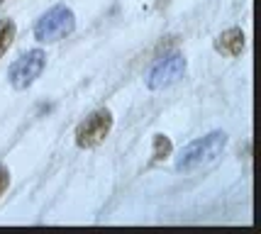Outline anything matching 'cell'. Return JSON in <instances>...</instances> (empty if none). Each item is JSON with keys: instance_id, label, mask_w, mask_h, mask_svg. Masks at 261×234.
I'll use <instances>...</instances> for the list:
<instances>
[{"instance_id": "2", "label": "cell", "mask_w": 261, "mask_h": 234, "mask_svg": "<svg viewBox=\"0 0 261 234\" xmlns=\"http://www.w3.org/2000/svg\"><path fill=\"white\" fill-rule=\"evenodd\" d=\"M76 30V15L66 5H57L46 10L37 22H34V39L39 42H59Z\"/></svg>"}, {"instance_id": "6", "label": "cell", "mask_w": 261, "mask_h": 234, "mask_svg": "<svg viewBox=\"0 0 261 234\" xmlns=\"http://www.w3.org/2000/svg\"><path fill=\"white\" fill-rule=\"evenodd\" d=\"M244 44H247L244 32L239 27H229L215 39V51L222 56H229V59H237L244 51Z\"/></svg>"}, {"instance_id": "7", "label": "cell", "mask_w": 261, "mask_h": 234, "mask_svg": "<svg viewBox=\"0 0 261 234\" xmlns=\"http://www.w3.org/2000/svg\"><path fill=\"white\" fill-rule=\"evenodd\" d=\"M154 151H151V161L156 164V161H164L166 156H171V139L166 137V134H154Z\"/></svg>"}, {"instance_id": "5", "label": "cell", "mask_w": 261, "mask_h": 234, "mask_svg": "<svg viewBox=\"0 0 261 234\" xmlns=\"http://www.w3.org/2000/svg\"><path fill=\"white\" fill-rule=\"evenodd\" d=\"M183 73H186V59H183V54L164 56V59H159V61L154 64V68L149 71L147 88L149 90L169 88V86H173V83H176Z\"/></svg>"}, {"instance_id": "3", "label": "cell", "mask_w": 261, "mask_h": 234, "mask_svg": "<svg viewBox=\"0 0 261 234\" xmlns=\"http://www.w3.org/2000/svg\"><path fill=\"white\" fill-rule=\"evenodd\" d=\"M110 129H113V112L105 110V108L95 110L76 127V146L79 149H95L98 144L105 142Z\"/></svg>"}, {"instance_id": "8", "label": "cell", "mask_w": 261, "mask_h": 234, "mask_svg": "<svg viewBox=\"0 0 261 234\" xmlns=\"http://www.w3.org/2000/svg\"><path fill=\"white\" fill-rule=\"evenodd\" d=\"M15 32H17V27H15L12 20H0V59L10 49L12 39H15Z\"/></svg>"}, {"instance_id": "4", "label": "cell", "mask_w": 261, "mask_h": 234, "mask_svg": "<svg viewBox=\"0 0 261 234\" xmlns=\"http://www.w3.org/2000/svg\"><path fill=\"white\" fill-rule=\"evenodd\" d=\"M46 66V54L42 49H32L22 54L8 71V78H10V86L15 90H24L30 88L37 78L42 76V71Z\"/></svg>"}, {"instance_id": "9", "label": "cell", "mask_w": 261, "mask_h": 234, "mask_svg": "<svg viewBox=\"0 0 261 234\" xmlns=\"http://www.w3.org/2000/svg\"><path fill=\"white\" fill-rule=\"evenodd\" d=\"M8 186H10V171H8V166L0 164V198H3V193L8 190Z\"/></svg>"}, {"instance_id": "1", "label": "cell", "mask_w": 261, "mask_h": 234, "mask_svg": "<svg viewBox=\"0 0 261 234\" xmlns=\"http://www.w3.org/2000/svg\"><path fill=\"white\" fill-rule=\"evenodd\" d=\"M227 146V134L225 132H210L191 142L188 146H183L178 159H176V171H183V173H191V171H198V168L213 164L217 156L225 151Z\"/></svg>"}, {"instance_id": "10", "label": "cell", "mask_w": 261, "mask_h": 234, "mask_svg": "<svg viewBox=\"0 0 261 234\" xmlns=\"http://www.w3.org/2000/svg\"><path fill=\"white\" fill-rule=\"evenodd\" d=\"M3 3H5V0H0V5H3Z\"/></svg>"}]
</instances>
